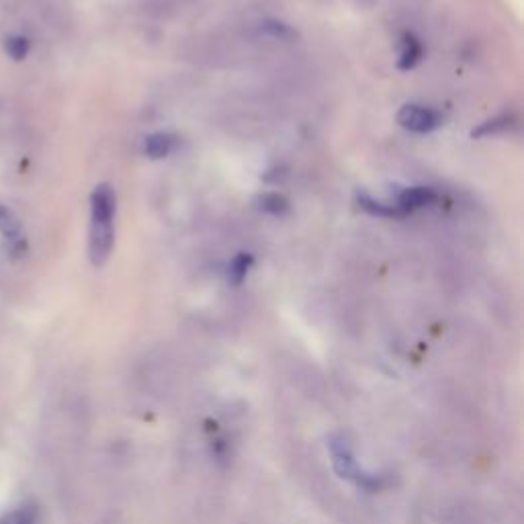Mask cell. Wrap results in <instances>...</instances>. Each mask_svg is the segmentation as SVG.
<instances>
[{"label": "cell", "mask_w": 524, "mask_h": 524, "mask_svg": "<svg viewBox=\"0 0 524 524\" xmlns=\"http://www.w3.org/2000/svg\"><path fill=\"white\" fill-rule=\"evenodd\" d=\"M115 193L109 185H99L91 197V240L89 256L95 267H103L111 256L115 244Z\"/></svg>", "instance_id": "obj_1"}, {"label": "cell", "mask_w": 524, "mask_h": 524, "mask_svg": "<svg viewBox=\"0 0 524 524\" xmlns=\"http://www.w3.org/2000/svg\"><path fill=\"white\" fill-rule=\"evenodd\" d=\"M328 449H330L334 471L342 479H346V482H353V484H357V486H361L369 492L383 488L381 475H373V473L363 471V467L355 459V451H353L351 443H348V439L342 432H334V434L328 436Z\"/></svg>", "instance_id": "obj_2"}, {"label": "cell", "mask_w": 524, "mask_h": 524, "mask_svg": "<svg viewBox=\"0 0 524 524\" xmlns=\"http://www.w3.org/2000/svg\"><path fill=\"white\" fill-rule=\"evenodd\" d=\"M398 121L402 127L414 131V134H430L436 127L443 123L441 115L420 105H406L398 113Z\"/></svg>", "instance_id": "obj_3"}, {"label": "cell", "mask_w": 524, "mask_h": 524, "mask_svg": "<svg viewBox=\"0 0 524 524\" xmlns=\"http://www.w3.org/2000/svg\"><path fill=\"white\" fill-rule=\"evenodd\" d=\"M0 234H3L7 252L13 258H21L27 252V238H25L23 226L17 220V215L11 209H7L5 205H0Z\"/></svg>", "instance_id": "obj_4"}, {"label": "cell", "mask_w": 524, "mask_h": 524, "mask_svg": "<svg viewBox=\"0 0 524 524\" xmlns=\"http://www.w3.org/2000/svg\"><path fill=\"white\" fill-rule=\"evenodd\" d=\"M436 199H439V197H436V193L432 189H428V187H412V189H406L398 197L396 207L404 215H408V213H412L416 209H422V207H428V205L436 203Z\"/></svg>", "instance_id": "obj_5"}, {"label": "cell", "mask_w": 524, "mask_h": 524, "mask_svg": "<svg viewBox=\"0 0 524 524\" xmlns=\"http://www.w3.org/2000/svg\"><path fill=\"white\" fill-rule=\"evenodd\" d=\"M172 148H174V138L168 136V134H152L144 142L146 156H150L154 160L168 156L172 152Z\"/></svg>", "instance_id": "obj_6"}, {"label": "cell", "mask_w": 524, "mask_h": 524, "mask_svg": "<svg viewBox=\"0 0 524 524\" xmlns=\"http://www.w3.org/2000/svg\"><path fill=\"white\" fill-rule=\"evenodd\" d=\"M39 510L35 504H23L13 512H7L0 518V524H37Z\"/></svg>", "instance_id": "obj_7"}, {"label": "cell", "mask_w": 524, "mask_h": 524, "mask_svg": "<svg viewBox=\"0 0 524 524\" xmlns=\"http://www.w3.org/2000/svg\"><path fill=\"white\" fill-rule=\"evenodd\" d=\"M422 58V46L420 41L414 37H408L404 43V50H402V58H400V68L402 70H410L414 68Z\"/></svg>", "instance_id": "obj_8"}, {"label": "cell", "mask_w": 524, "mask_h": 524, "mask_svg": "<svg viewBox=\"0 0 524 524\" xmlns=\"http://www.w3.org/2000/svg\"><path fill=\"white\" fill-rule=\"evenodd\" d=\"M260 209L262 211H269L273 215H281L289 209V203L285 197L277 195V193H267V195H262L260 197Z\"/></svg>", "instance_id": "obj_9"}, {"label": "cell", "mask_w": 524, "mask_h": 524, "mask_svg": "<svg viewBox=\"0 0 524 524\" xmlns=\"http://www.w3.org/2000/svg\"><path fill=\"white\" fill-rule=\"evenodd\" d=\"M250 267H252V258H250L248 254L236 256V258L232 260V265H230V279H232L236 285L242 283V281L246 279Z\"/></svg>", "instance_id": "obj_10"}, {"label": "cell", "mask_w": 524, "mask_h": 524, "mask_svg": "<svg viewBox=\"0 0 524 524\" xmlns=\"http://www.w3.org/2000/svg\"><path fill=\"white\" fill-rule=\"evenodd\" d=\"M5 50H7V54H9L13 60L19 62V60H23V58L27 56V52H29V41H27L25 37H21V35H13V37L7 39Z\"/></svg>", "instance_id": "obj_11"}, {"label": "cell", "mask_w": 524, "mask_h": 524, "mask_svg": "<svg viewBox=\"0 0 524 524\" xmlns=\"http://www.w3.org/2000/svg\"><path fill=\"white\" fill-rule=\"evenodd\" d=\"M512 125V117L504 115V117H498V119H492L488 123H484L479 129H473V136H490V134H498V131H504Z\"/></svg>", "instance_id": "obj_12"}, {"label": "cell", "mask_w": 524, "mask_h": 524, "mask_svg": "<svg viewBox=\"0 0 524 524\" xmlns=\"http://www.w3.org/2000/svg\"><path fill=\"white\" fill-rule=\"evenodd\" d=\"M262 31H265L271 37H275V39H281V41H289V39L295 37V31L281 21H265V23H262Z\"/></svg>", "instance_id": "obj_13"}]
</instances>
